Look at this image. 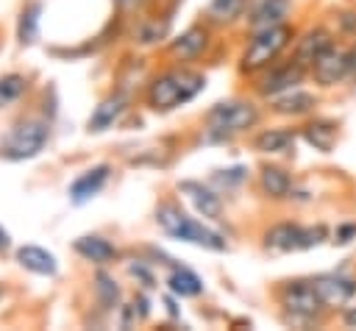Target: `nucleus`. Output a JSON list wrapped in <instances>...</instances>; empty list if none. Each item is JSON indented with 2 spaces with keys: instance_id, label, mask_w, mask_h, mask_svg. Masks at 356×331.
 <instances>
[{
  "instance_id": "f257e3e1",
  "label": "nucleus",
  "mask_w": 356,
  "mask_h": 331,
  "mask_svg": "<svg viewBox=\"0 0 356 331\" xmlns=\"http://www.w3.org/2000/svg\"><path fill=\"white\" fill-rule=\"evenodd\" d=\"M156 223L159 228L172 236V239H181V242H192V245H200V248H209V250H225V239L206 228L203 223H197L195 217H189L181 206L175 203H161L156 209Z\"/></svg>"
},
{
  "instance_id": "f03ea898",
  "label": "nucleus",
  "mask_w": 356,
  "mask_h": 331,
  "mask_svg": "<svg viewBox=\"0 0 356 331\" xmlns=\"http://www.w3.org/2000/svg\"><path fill=\"white\" fill-rule=\"evenodd\" d=\"M206 86V78L192 70H172L159 75L147 89V103L153 111H170L186 100H192Z\"/></svg>"
},
{
  "instance_id": "7ed1b4c3",
  "label": "nucleus",
  "mask_w": 356,
  "mask_h": 331,
  "mask_svg": "<svg viewBox=\"0 0 356 331\" xmlns=\"http://www.w3.org/2000/svg\"><path fill=\"white\" fill-rule=\"evenodd\" d=\"M289 39H292V28L284 25V22L256 31V36L250 39V45H248V50H245V56H242V70L253 72V70L267 67L270 61L278 58V53L289 45Z\"/></svg>"
},
{
  "instance_id": "20e7f679",
  "label": "nucleus",
  "mask_w": 356,
  "mask_h": 331,
  "mask_svg": "<svg viewBox=\"0 0 356 331\" xmlns=\"http://www.w3.org/2000/svg\"><path fill=\"white\" fill-rule=\"evenodd\" d=\"M47 134H50V128L42 120H25V122L11 128V134L0 145V156L8 159V161L33 159L36 153H42V147L47 142Z\"/></svg>"
},
{
  "instance_id": "39448f33",
  "label": "nucleus",
  "mask_w": 356,
  "mask_h": 331,
  "mask_svg": "<svg viewBox=\"0 0 356 331\" xmlns=\"http://www.w3.org/2000/svg\"><path fill=\"white\" fill-rule=\"evenodd\" d=\"M325 239L323 225H298V223H278L264 234V248L275 253H289V250H306L314 248Z\"/></svg>"
},
{
  "instance_id": "423d86ee",
  "label": "nucleus",
  "mask_w": 356,
  "mask_h": 331,
  "mask_svg": "<svg viewBox=\"0 0 356 331\" xmlns=\"http://www.w3.org/2000/svg\"><path fill=\"white\" fill-rule=\"evenodd\" d=\"M206 122L214 134H242L259 122V108L250 100H225L206 114Z\"/></svg>"
},
{
  "instance_id": "0eeeda50",
  "label": "nucleus",
  "mask_w": 356,
  "mask_h": 331,
  "mask_svg": "<svg viewBox=\"0 0 356 331\" xmlns=\"http://www.w3.org/2000/svg\"><path fill=\"white\" fill-rule=\"evenodd\" d=\"M281 306L295 323H312L325 309L312 281H292L281 289Z\"/></svg>"
},
{
  "instance_id": "6e6552de",
  "label": "nucleus",
  "mask_w": 356,
  "mask_h": 331,
  "mask_svg": "<svg viewBox=\"0 0 356 331\" xmlns=\"http://www.w3.org/2000/svg\"><path fill=\"white\" fill-rule=\"evenodd\" d=\"M309 70L314 75V83H320V86H337L350 72V50H342V47L334 45Z\"/></svg>"
},
{
  "instance_id": "1a4fd4ad",
  "label": "nucleus",
  "mask_w": 356,
  "mask_h": 331,
  "mask_svg": "<svg viewBox=\"0 0 356 331\" xmlns=\"http://www.w3.org/2000/svg\"><path fill=\"white\" fill-rule=\"evenodd\" d=\"M320 300L325 309H339L345 306L353 295H356V281L348 278V275H337V273H328V275H317L312 278Z\"/></svg>"
},
{
  "instance_id": "9d476101",
  "label": "nucleus",
  "mask_w": 356,
  "mask_h": 331,
  "mask_svg": "<svg viewBox=\"0 0 356 331\" xmlns=\"http://www.w3.org/2000/svg\"><path fill=\"white\" fill-rule=\"evenodd\" d=\"M106 181H108V164H97V167L86 170L83 175H78V178L72 181V186H70V200H72L75 206L92 200V197L103 189Z\"/></svg>"
},
{
  "instance_id": "9b49d317",
  "label": "nucleus",
  "mask_w": 356,
  "mask_h": 331,
  "mask_svg": "<svg viewBox=\"0 0 356 331\" xmlns=\"http://www.w3.org/2000/svg\"><path fill=\"white\" fill-rule=\"evenodd\" d=\"M178 189L189 197V203H192L203 217L217 220V217L222 214V200H220V195H217L214 189H209V186H203V184H197V181H181Z\"/></svg>"
},
{
  "instance_id": "f8f14e48",
  "label": "nucleus",
  "mask_w": 356,
  "mask_h": 331,
  "mask_svg": "<svg viewBox=\"0 0 356 331\" xmlns=\"http://www.w3.org/2000/svg\"><path fill=\"white\" fill-rule=\"evenodd\" d=\"M328 47H334V42H331V36H328V31H323V28H312V31H306L300 39H298V47H295V61L298 64H303V67H312Z\"/></svg>"
},
{
  "instance_id": "ddd939ff",
  "label": "nucleus",
  "mask_w": 356,
  "mask_h": 331,
  "mask_svg": "<svg viewBox=\"0 0 356 331\" xmlns=\"http://www.w3.org/2000/svg\"><path fill=\"white\" fill-rule=\"evenodd\" d=\"M17 261H19L25 270L36 273V275H56V273H58L56 256H53L50 250L39 248V245H22V248L17 250Z\"/></svg>"
},
{
  "instance_id": "4468645a",
  "label": "nucleus",
  "mask_w": 356,
  "mask_h": 331,
  "mask_svg": "<svg viewBox=\"0 0 356 331\" xmlns=\"http://www.w3.org/2000/svg\"><path fill=\"white\" fill-rule=\"evenodd\" d=\"M303 64H298V61H292V64H286V67H281V70H273L264 81H261V92L264 95H284V92H289V89H295L300 81H303Z\"/></svg>"
},
{
  "instance_id": "2eb2a0df",
  "label": "nucleus",
  "mask_w": 356,
  "mask_h": 331,
  "mask_svg": "<svg viewBox=\"0 0 356 331\" xmlns=\"http://www.w3.org/2000/svg\"><path fill=\"white\" fill-rule=\"evenodd\" d=\"M86 261H92V264H106V261H111V259H117V248L106 239V236H100V234H86V236H78L75 239V245H72Z\"/></svg>"
},
{
  "instance_id": "dca6fc26",
  "label": "nucleus",
  "mask_w": 356,
  "mask_h": 331,
  "mask_svg": "<svg viewBox=\"0 0 356 331\" xmlns=\"http://www.w3.org/2000/svg\"><path fill=\"white\" fill-rule=\"evenodd\" d=\"M289 14V0H259L250 11V28L261 31L270 25H281Z\"/></svg>"
},
{
  "instance_id": "f3484780",
  "label": "nucleus",
  "mask_w": 356,
  "mask_h": 331,
  "mask_svg": "<svg viewBox=\"0 0 356 331\" xmlns=\"http://www.w3.org/2000/svg\"><path fill=\"white\" fill-rule=\"evenodd\" d=\"M314 103H317L314 95L300 92V89H289V92H284V95H278V97L273 100V111H275V114H286V117H298V114L312 111Z\"/></svg>"
},
{
  "instance_id": "a211bd4d",
  "label": "nucleus",
  "mask_w": 356,
  "mask_h": 331,
  "mask_svg": "<svg viewBox=\"0 0 356 331\" xmlns=\"http://www.w3.org/2000/svg\"><path fill=\"white\" fill-rule=\"evenodd\" d=\"M253 145L259 153H289V150H295V131L270 128V131H261Z\"/></svg>"
},
{
  "instance_id": "6ab92c4d",
  "label": "nucleus",
  "mask_w": 356,
  "mask_h": 331,
  "mask_svg": "<svg viewBox=\"0 0 356 331\" xmlns=\"http://www.w3.org/2000/svg\"><path fill=\"white\" fill-rule=\"evenodd\" d=\"M122 111H125V100H122L120 95L106 97V100L92 111V117H89V131H106V128H111V125L120 120Z\"/></svg>"
},
{
  "instance_id": "aec40b11",
  "label": "nucleus",
  "mask_w": 356,
  "mask_h": 331,
  "mask_svg": "<svg viewBox=\"0 0 356 331\" xmlns=\"http://www.w3.org/2000/svg\"><path fill=\"white\" fill-rule=\"evenodd\" d=\"M259 181H261V189L270 197H289V192H292V178L281 167H264Z\"/></svg>"
},
{
  "instance_id": "412c9836",
  "label": "nucleus",
  "mask_w": 356,
  "mask_h": 331,
  "mask_svg": "<svg viewBox=\"0 0 356 331\" xmlns=\"http://www.w3.org/2000/svg\"><path fill=\"white\" fill-rule=\"evenodd\" d=\"M167 286H170L175 295H181V298H195V295L203 292V281H200L192 270H186V267H175V270L170 273V278H167Z\"/></svg>"
},
{
  "instance_id": "4be33fe9",
  "label": "nucleus",
  "mask_w": 356,
  "mask_h": 331,
  "mask_svg": "<svg viewBox=\"0 0 356 331\" xmlns=\"http://www.w3.org/2000/svg\"><path fill=\"white\" fill-rule=\"evenodd\" d=\"M206 47V31L203 28H189L186 33H181L175 42H172V56H178V58H195L200 50Z\"/></svg>"
},
{
  "instance_id": "5701e85b",
  "label": "nucleus",
  "mask_w": 356,
  "mask_h": 331,
  "mask_svg": "<svg viewBox=\"0 0 356 331\" xmlns=\"http://www.w3.org/2000/svg\"><path fill=\"white\" fill-rule=\"evenodd\" d=\"M303 136H306V142H309L312 147H317V150L328 153V150L334 147L337 128H334L331 122H309V125L303 128Z\"/></svg>"
},
{
  "instance_id": "b1692460",
  "label": "nucleus",
  "mask_w": 356,
  "mask_h": 331,
  "mask_svg": "<svg viewBox=\"0 0 356 331\" xmlns=\"http://www.w3.org/2000/svg\"><path fill=\"white\" fill-rule=\"evenodd\" d=\"M39 14H42V6L39 3H31V6L22 8L19 25H17V36H19L22 45L36 42V36H39Z\"/></svg>"
},
{
  "instance_id": "393cba45",
  "label": "nucleus",
  "mask_w": 356,
  "mask_h": 331,
  "mask_svg": "<svg viewBox=\"0 0 356 331\" xmlns=\"http://www.w3.org/2000/svg\"><path fill=\"white\" fill-rule=\"evenodd\" d=\"M95 292H97V300H100L103 309H117V303H120V286H117V281L108 273L100 270L95 275Z\"/></svg>"
},
{
  "instance_id": "a878e982",
  "label": "nucleus",
  "mask_w": 356,
  "mask_h": 331,
  "mask_svg": "<svg viewBox=\"0 0 356 331\" xmlns=\"http://www.w3.org/2000/svg\"><path fill=\"white\" fill-rule=\"evenodd\" d=\"M248 8V0H211L209 3V17L214 22H231L236 17H242Z\"/></svg>"
},
{
  "instance_id": "bb28decb",
  "label": "nucleus",
  "mask_w": 356,
  "mask_h": 331,
  "mask_svg": "<svg viewBox=\"0 0 356 331\" xmlns=\"http://www.w3.org/2000/svg\"><path fill=\"white\" fill-rule=\"evenodd\" d=\"M25 89H28V81L22 75H17V72L3 75L0 78V108L8 106V103H14V100H19L25 95Z\"/></svg>"
},
{
  "instance_id": "cd10ccee",
  "label": "nucleus",
  "mask_w": 356,
  "mask_h": 331,
  "mask_svg": "<svg viewBox=\"0 0 356 331\" xmlns=\"http://www.w3.org/2000/svg\"><path fill=\"white\" fill-rule=\"evenodd\" d=\"M356 234V225H345V228H337V239L334 242H339V245H345V242H350V236Z\"/></svg>"
},
{
  "instance_id": "c85d7f7f",
  "label": "nucleus",
  "mask_w": 356,
  "mask_h": 331,
  "mask_svg": "<svg viewBox=\"0 0 356 331\" xmlns=\"http://www.w3.org/2000/svg\"><path fill=\"white\" fill-rule=\"evenodd\" d=\"M350 81H356V45L350 47V72H348Z\"/></svg>"
},
{
  "instance_id": "c756f323",
  "label": "nucleus",
  "mask_w": 356,
  "mask_h": 331,
  "mask_svg": "<svg viewBox=\"0 0 356 331\" xmlns=\"http://www.w3.org/2000/svg\"><path fill=\"white\" fill-rule=\"evenodd\" d=\"M345 325H356V306H350L345 312Z\"/></svg>"
},
{
  "instance_id": "7c9ffc66",
  "label": "nucleus",
  "mask_w": 356,
  "mask_h": 331,
  "mask_svg": "<svg viewBox=\"0 0 356 331\" xmlns=\"http://www.w3.org/2000/svg\"><path fill=\"white\" fill-rule=\"evenodd\" d=\"M8 245H11V239H8V234H6L3 228H0V250H6Z\"/></svg>"
},
{
  "instance_id": "2f4dec72",
  "label": "nucleus",
  "mask_w": 356,
  "mask_h": 331,
  "mask_svg": "<svg viewBox=\"0 0 356 331\" xmlns=\"http://www.w3.org/2000/svg\"><path fill=\"white\" fill-rule=\"evenodd\" d=\"M139 0H117V6H122V8H131V6H136Z\"/></svg>"
},
{
  "instance_id": "473e14b6",
  "label": "nucleus",
  "mask_w": 356,
  "mask_h": 331,
  "mask_svg": "<svg viewBox=\"0 0 356 331\" xmlns=\"http://www.w3.org/2000/svg\"><path fill=\"white\" fill-rule=\"evenodd\" d=\"M0 295H3V292H0Z\"/></svg>"
}]
</instances>
